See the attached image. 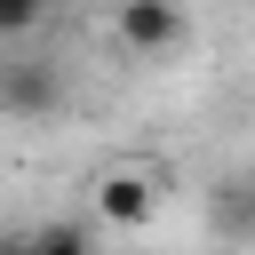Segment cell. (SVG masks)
Listing matches in <instances>:
<instances>
[{"instance_id": "6da1fadb", "label": "cell", "mask_w": 255, "mask_h": 255, "mask_svg": "<svg viewBox=\"0 0 255 255\" xmlns=\"http://www.w3.org/2000/svg\"><path fill=\"white\" fill-rule=\"evenodd\" d=\"M64 104V72L40 64V56H0V112L16 120H48Z\"/></svg>"}, {"instance_id": "7a4b0ae2", "label": "cell", "mask_w": 255, "mask_h": 255, "mask_svg": "<svg viewBox=\"0 0 255 255\" xmlns=\"http://www.w3.org/2000/svg\"><path fill=\"white\" fill-rule=\"evenodd\" d=\"M96 207H104V223H120V231H135V223H151V207H159V191H151V175H143V167H112V175L96 183Z\"/></svg>"}, {"instance_id": "3957f363", "label": "cell", "mask_w": 255, "mask_h": 255, "mask_svg": "<svg viewBox=\"0 0 255 255\" xmlns=\"http://www.w3.org/2000/svg\"><path fill=\"white\" fill-rule=\"evenodd\" d=\"M112 32H120V48H143V56H151V48H175V40H183V16H175L167 0H128V8L112 16Z\"/></svg>"}, {"instance_id": "277c9868", "label": "cell", "mask_w": 255, "mask_h": 255, "mask_svg": "<svg viewBox=\"0 0 255 255\" xmlns=\"http://www.w3.org/2000/svg\"><path fill=\"white\" fill-rule=\"evenodd\" d=\"M32 255H96V239H88V223H40Z\"/></svg>"}, {"instance_id": "5b68a950", "label": "cell", "mask_w": 255, "mask_h": 255, "mask_svg": "<svg viewBox=\"0 0 255 255\" xmlns=\"http://www.w3.org/2000/svg\"><path fill=\"white\" fill-rule=\"evenodd\" d=\"M40 32V0H0V40H24Z\"/></svg>"}, {"instance_id": "8992f818", "label": "cell", "mask_w": 255, "mask_h": 255, "mask_svg": "<svg viewBox=\"0 0 255 255\" xmlns=\"http://www.w3.org/2000/svg\"><path fill=\"white\" fill-rule=\"evenodd\" d=\"M0 255H32V231H24V239H0Z\"/></svg>"}]
</instances>
